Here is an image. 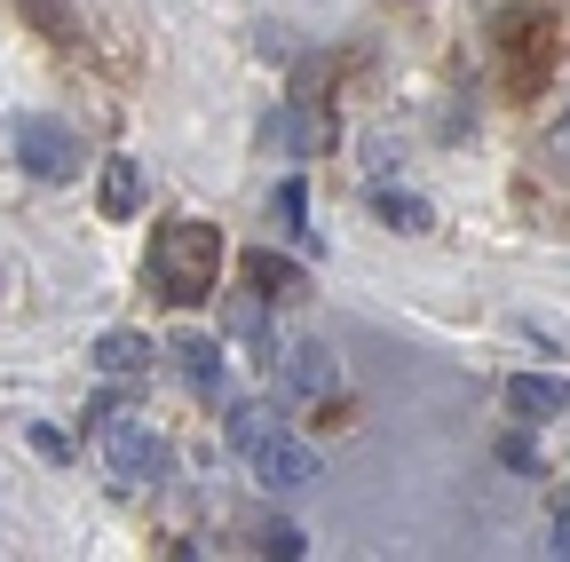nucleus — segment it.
<instances>
[{"mask_svg":"<svg viewBox=\"0 0 570 562\" xmlns=\"http://www.w3.org/2000/svg\"><path fill=\"white\" fill-rule=\"evenodd\" d=\"M96 444H104V467H111L119 491H151V483H167V467H175L167 436L151 428V420H135V412H119Z\"/></svg>","mask_w":570,"mask_h":562,"instance_id":"nucleus-2","label":"nucleus"},{"mask_svg":"<svg viewBox=\"0 0 570 562\" xmlns=\"http://www.w3.org/2000/svg\"><path fill=\"white\" fill-rule=\"evenodd\" d=\"M142 269H151V294L159 302L198 309V302H214V277H223V230L183 215V223L151 230V262H142Z\"/></svg>","mask_w":570,"mask_h":562,"instance_id":"nucleus-1","label":"nucleus"},{"mask_svg":"<svg viewBox=\"0 0 570 562\" xmlns=\"http://www.w3.org/2000/svg\"><path fill=\"white\" fill-rule=\"evenodd\" d=\"M246 460H254V475H262L269 491H309V483L325 475V467H317V452H309L294 428H269V436H262Z\"/></svg>","mask_w":570,"mask_h":562,"instance_id":"nucleus-4","label":"nucleus"},{"mask_svg":"<svg viewBox=\"0 0 570 562\" xmlns=\"http://www.w3.org/2000/svg\"><path fill=\"white\" fill-rule=\"evenodd\" d=\"M269 428H277V412H269V404H230V444H238V452H254Z\"/></svg>","mask_w":570,"mask_h":562,"instance_id":"nucleus-15","label":"nucleus"},{"mask_svg":"<svg viewBox=\"0 0 570 562\" xmlns=\"http://www.w3.org/2000/svg\"><path fill=\"white\" fill-rule=\"evenodd\" d=\"M262 302H269L262 286H254V294H238V309H230V333H238V341H262Z\"/></svg>","mask_w":570,"mask_h":562,"instance_id":"nucleus-17","label":"nucleus"},{"mask_svg":"<svg viewBox=\"0 0 570 562\" xmlns=\"http://www.w3.org/2000/svg\"><path fill=\"white\" fill-rule=\"evenodd\" d=\"M547 167L554 175H570V103L554 111V127H547Z\"/></svg>","mask_w":570,"mask_h":562,"instance_id":"nucleus-18","label":"nucleus"},{"mask_svg":"<svg viewBox=\"0 0 570 562\" xmlns=\"http://www.w3.org/2000/svg\"><path fill=\"white\" fill-rule=\"evenodd\" d=\"M269 373H277L285 396H325V388H333V357H325L317 341H285V348H269Z\"/></svg>","mask_w":570,"mask_h":562,"instance_id":"nucleus-5","label":"nucleus"},{"mask_svg":"<svg viewBox=\"0 0 570 562\" xmlns=\"http://www.w3.org/2000/svg\"><path fill=\"white\" fill-rule=\"evenodd\" d=\"M246 286H262L269 302H302V294H309V277L285 262V254H269V246H262V254H246Z\"/></svg>","mask_w":570,"mask_h":562,"instance_id":"nucleus-11","label":"nucleus"},{"mask_svg":"<svg viewBox=\"0 0 570 562\" xmlns=\"http://www.w3.org/2000/svg\"><path fill=\"white\" fill-rule=\"evenodd\" d=\"M277 215H285V238L317 254V230H309V190H302V175L285 183V190H277Z\"/></svg>","mask_w":570,"mask_h":562,"instance_id":"nucleus-14","label":"nucleus"},{"mask_svg":"<svg viewBox=\"0 0 570 562\" xmlns=\"http://www.w3.org/2000/svg\"><path fill=\"white\" fill-rule=\"evenodd\" d=\"M17 9H24V17H32V24L56 40V48H80V17H71L63 0H17Z\"/></svg>","mask_w":570,"mask_h":562,"instance_id":"nucleus-13","label":"nucleus"},{"mask_svg":"<svg viewBox=\"0 0 570 562\" xmlns=\"http://www.w3.org/2000/svg\"><path fill=\"white\" fill-rule=\"evenodd\" d=\"M142 198H151V167H142V159H104V183H96L104 223H135Z\"/></svg>","mask_w":570,"mask_h":562,"instance_id":"nucleus-6","label":"nucleus"},{"mask_svg":"<svg viewBox=\"0 0 570 562\" xmlns=\"http://www.w3.org/2000/svg\"><path fill=\"white\" fill-rule=\"evenodd\" d=\"M167 357L183 365V381L198 388V396H223V341H206V333H183Z\"/></svg>","mask_w":570,"mask_h":562,"instance_id":"nucleus-10","label":"nucleus"},{"mask_svg":"<svg viewBox=\"0 0 570 562\" xmlns=\"http://www.w3.org/2000/svg\"><path fill=\"white\" fill-rule=\"evenodd\" d=\"M17 167H24L32 183H71V175H88V144H80L63 119L32 111V119H17Z\"/></svg>","mask_w":570,"mask_h":562,"instance_id":"nucleus-3","label":"nucleus"},{"mask_svg":"<svg viewBox=\"0 0 570 562\" xmlns=\"http://www.w3.org/2000/svg\"><path fill=\"white\" fill-rule=\"evenodd\" d=\"M508 412H515V420H562V412H570V381H554V373H515V381H508Z\"/></svg>","mask_w":570,"mask_h":562,"instance_id":"nucleus-8","label":"nucleus"},{"mask_svg":"<svg viewBox=\"0 0 570 562\" xmlns=\"http://www.w3.org/2000/svg\"><path fill=\"white\" fill-rule=\"evenodd\" d=\"M554 554H570V507L554 515Z\"/></svg>","mask_w":570,"mask_h":562,"instance_id":"nucleus-20","label":"nucleus"},{"mask_svg":"<svg viewBox=\"0 0 570 562\" xmlns=\"http://www.w3.org/2000/svg\"><path fill=\"white\" fill-rule=\"evenodd\" d=\"M373 215H381V223H396V230H436V206H428L420 190H396V183H381V190H373Z\"/></svg>","mask_w":570,"mask_h":562,"instance_id":"nucleus-12","label":"nucleus"},{"mask_svg":"<svg viewBox=\"0 0 570 562\" xmlns=\"http://www.w3.org/2000/svg\"><path fill=\"white\" fill-rule=\"evenodd\" d=\"M88 357H96V373H111V381H142V373L159 365V348L142 341V333H127V325H111V333H96Z\"/></svg>","mask_w":570,"mask_h":562,"instance_id":"nucleus-7","label":"nucleus"},{"mask_svg":"<svg viewBox=\"0 0 570 562\" xmlns=\"http://www.w3.org/2000/svg\"><path fill=\"white\" fill-rule=\"evenodd\" d=\"M254 546H262V554H277V562H294V554H309V539H302L294 523H254Z\"/></svg>","mask_w":570,"mask_h":562,"instance_id":"nucleus-16","label":"nucleus"},{"mask_svg":"<svg viewBox=\"0 0 570 562\" xmlns=\"http://www.w3.org/2000/svg\"><path fill=\"white\" fill-rule=\"evenodd\" d=\"M277 144L294 151V159H317V151H333V119L317 103H285L277 111Z\"/></svg>","mask_w":570,"mask_h":562,"instance_id":"nucleus-9","label":"nucleus"},{"mask_svg":"<svg viewBox=\"0 0 570 562\" xmlns=\"http://www.w3.org/2000/svg\"><path fill=\"white\" fill-rule=\"evenodd\" d=\"M499 460H508V467H539V452H531L523 436H508V444H499Z\"/></svg>","mask_w":570,"mask_h":562,"instance_id":"nucleus-19","label":"nucleus"}]
</instances>
